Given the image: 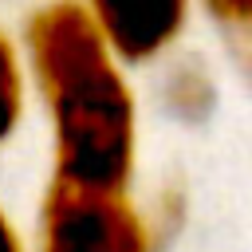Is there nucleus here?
<instances>
[{
	"label": "nucleus",
	"instance_id": "6",
	"mask_svg": "<svg viewBox=\"0 0 252 252\" xmlns=\"http://www.w3.org/2000/svg\"><path fill=\"white\" fill-rule=\"evenodd\" d=\"M197 4L228 43L232 59L252 75V0H197Z\"/></svg>",
	"mask_w": 252,
	"mask_h": 252
},
{
	"label": "nucleus",
	"instance_id": "2",
	"mask_svg": "<svg viewBox=\"0 0 252 252\" xmlns=\"http://www.w3.org/2000/svg\"><path fill=\"white\" fill-rule=\"evenodd\" d=\"M158 228L130 189H87L51 177L35 217L32 252H154Z\"/></svg>",
	"mask_w": 252,
	"mask_h": 252
},
{
	"label": "nucleus",
	"instance_id": "7",
	"mask_svg": "<svg viewBox=\"0 0 252 252\" xmlns=\"http://www.w3.org/2000/svg\"><path fill=\"white\" fill-rule=\"evenodd\" d=\"M0 252H32V244L24 240L20 224L8 217V209L0 205Z\"/></svg>",
	"mask_w": 252,
	"mask_h": 252
},
{
	"label": "nucleus",
	"instance_id": "4",
	"mask_svg": "<svg viewBox=\"0 0 252 252\" xmlns=\"http://www.w3.org/2000/svg\"><path fill=\"white\" fill-rule=\"evenodd\" d=\"M28 102H32V83H28L20 39L0 24V146H8L24 130Z\"/></svg>",
	"mask_w": 252,
	"mask_h": 252
},
{
	"label": "nucleus",
	"instance_id": "3",
	"mask_svg": "<svg viewBox=\"0 0 252 252\" xmlns=\"http://www.w3.org/2000/svg\"><path fill=\"white\" fill-rule=\"evenodd\" d=\"M126 67L165 59L185 35L193 0H79Z\"/></svg>",
	"mask_w": 252,
	"mask_h": 252
},
{
	"label": "nucleus",
	"instance_id": "5",
	"mask_svg": "<svg viewBox=\"0 0 252 252\" xmlns=\"http://www.w3.org/2000/svg\"><path fill=\"white\" fill-rule=\"evenodd\" d=\"M161 102L173 118L181 122H201L213 102H217V87H213V75L197 63V59H177L165 67L161 75Z\"/></svg>",
	"mask_w": 252,
	"mask_h": 252
},
{
	"label": "nucleus",
	"instance_id": "1",
	"mask_svg": "<svg viewBox=\"0 0 252 252\" xmlns=\"http://www.w3.org/2000/svg\"><path fill=\"white\" fill-rule=\"evenodd\" d=\"M20 51L51 126L59 181L130 189L138 169V98L126 63L79 0H43L20 32Z\"/></svg>",
	"mask_w": 252,
	"mask_h": 252
}]
</instances>
